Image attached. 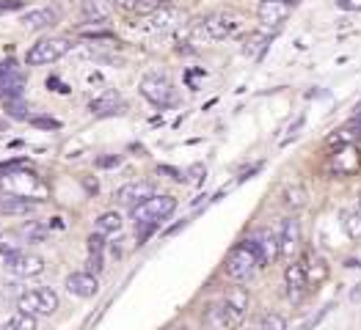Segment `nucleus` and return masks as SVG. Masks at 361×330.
Segmentation results:
<instances>
[{"instance_id": "1", "label": "nucleus", "mask_w": 361, "mask_h": 330, "mask_svg": "<svg viewBox=\"0 0 361 330\" xmlns=\"http://www.w3.org/2000/svg\"><path fill=\"white\" fill-rule=\"evenodd\" d=\"M248 303H251V298H248V292L243 286H235L232 292H226L221 300L212 303L210 308H207V317H204L207 330L238 328L245 319V314H248Z\"/></svg>"}, {"instance_id": "2", "label": "nucleus", "mask_w": 361, "mask_h": 330, "mask_svg": "<svg viewBox=\"0 0 361 330\" xmlns=\"http://www.w3.org/2000/svg\"><path fill=\"white\" fill-rule=\"evenodd\" d=\"M224 270H226V275H229L235 284H245V281H251L259 270H265L262 256H259V250H257V245H254L251 237H245V240L238 242V245L229 250Z\"/></svg>"}, {"instance_id": "3", "label": "nucleus", "mask_w": 361, "mask_h": 330, "mask_svg": "<svg viewBox=\"0 0 361 330\" xmlns=\"http://www.w3.org/2000/svg\"><path fill=\"white\" fill-rule=\"evenodd\" d=\"M0 182H3V190H6V193L30 198V201H36V204H42V201L50 198V184L42 179V177L30 174L28 168L6 171V174H0Z\"/></svg>"}, {"instance_id": "4", "label": "nucleus", "mask_w": 361, "mask_h": 330, "mask_svg": "<svg viewBox=\"0 0 361 330\" xmlns=\"http://www.w3.org/2000/svg\"><path fill=\"white\" fill-rule=\"evenodd\" d=\"M177 210V198L174 196H166V193H154L149 196L147 201H141V204H135V207H130V217H133V223L135 226H163L171 215Z\"/></svg>"}, {"instance_id": "5", "label": "nucleus", "mask_w": 361, "mask_h": 330, "mask_svg": "<svg viewBox=\"0 0 361 330\" xmlns=\"http://www.w3.org/2000/svg\"><path fill=\"white\" fill-rule=\"evenodd\" d=\"M240 30V17L235 11H212L207 14L199 25H196V33L207 42H221V39H229Z\"/></svg>"}, {"instance_id": "6", "label": "nucleus", "mask_w": 361, "mask_h": 330, "mask_svg": "<svg viewBox=\"0 0 361 330\" xmlns=\"http://www.w3.org/2000/svg\"><path fill=\"white\" fill-rule=\"evenodd\" d=\"M69 50H72V39H66V36L39 39L36 44H30V50L25 53V63L28 66H47V63L61 61Z\"/></svg>"}, {"instance_id": "7", "label": "nucleus", "mask_w": 361, "mask_h": 330, "mask_svg": "<svg viewBox=\"0 0 361 330\" xmlns=\"http://www.w3.org/2000/svg\"><path fill=\"white\" fill-rule=\"evenodd\" d=\"M59 295L47 286L42 289H28V292H20L17 295V311H25V314H33V317H50L59 311Z\"/></svg>"}, {"instance_id": "8", "label": "nucleus", "mask_w": 361, "mask_h": 330, "mask_svg": "<svg viewBox=\"0 0 361 330\" xmlns=\"http://www.w3.org/2000/svg\"><path fill=\"white\" fill-rule=\"evenodd\" d=\"M138 89H141V96L149 99L157 108H171L177 102V89L169 80V75H163V72H149Z\"/></svg>"}, {"instance_id": "9", "label": "nucleus", "mask_w": 361, "mask_h": 330, "mask_svg": "<svg viewBox=\"0 0 361 330\" xmlns=\"http://www.w3.org/2000/svg\"><path fill=\"white\" fill-rule=\"evenodd\" d=\"M25 72L17 61H3L0 63V99H23L25 96Z\"/></svg>"}, {"instance_id": "10", "label": "nucleus", "mask_w": 361, "mask_h": 330, "mask_svg": "<svg viewBox=\"0 0 361 330\" xmlns=\"http://www.w3.org/2000/svg\"><path fill=\"white\" fill-rule=\"evenodd\" d=\"M3 265H6V270L11 272V275H17V278H36V275L44 272V259L39 253L25 250V248L3 256Z\"/></svg>"}, {"instance_id": "11", "label": "nucleus", "mask_w": 361, "mask_h": 330, "mask_svg": "<svg viewBox=\"0 0 361 330\" xmlns=\"http://www.w3.org/2000/svg\"><path fill=\"white\" fill-rule=\"evenodd\" d=\"M361 168V149L356 144H348V146H336L329 160V171L336 177H353Z\"/></svg>"}, {"instance_id": "12", "label": "nucleus", "mask_w": 361, "mask_h": 330, "mask_svg": "<svg viewBox=\"0 0 361 330\" xmlns=\"http://www.w3.org/2000/svg\"><path fill=\"white\" fill-rule=\"evenodd\" d=\"M298 248H301V226L295 217H287L279 226V259L293 262V253H298Z\"/></svg>"}, {"instance_id": "13", "label": "nucleus", "mask_w": 361, "mask_h": 330, "mask_svg": "<svg viewBox=\"0 0 361 330\" xmlns=\"http://www.w3.org/2000/svg\"><path fill=\"white\" fill-rule=\"evenodd\" d=\"M182 20H185V14H182L180 8H174V6H160L157 11L147 14L144 30H149V33H169V30L177 28Z\"/></svg>"}, {"instance_id": "14", "label": "nucleus", "mask_w": 361, "mask_h": 330, "mask_svg": "<svg viewBox=\"0 0 361 330\" xmlns=\"http://www.w3.org/2000/svg\"><path fill=\"white\" fill-rule=\"evenodd\" d=\"M63 286H66V292H69V295L89 300V298H94V295L99 292V278L89 270H75V272H69V275H66Z\"/></svg>"}, {"instance_id": "15", "label": "nucleus", "mask_w": 361, "mask_h": 330, "mask_svg": "<svg viewBox=\"0 0 361 330\" xmlns=\"http://www.w3.org/2000/svg\"><path fill=\"white\" fill-rule=\"evenodd\" d=\"M290 8H293V3H287V0H262L257 8V17H259L262 28L273 30L290 17Z\"/></svg>"}, {"instance_id": "16", "label": "nucleus", "mask_w": 361, "mask_h": 330, "mask_svg": "<svg viewBox=\"0 0 361 330\" xmlns=\"http://www.w3.org/2000/svg\"><path fill=\"white\" fill-rule=\"evenodd\" d=\"M284 292L293 303L303 300V295L309 292V284H306V272H303L301 262H290L284 267Z\"/></svg>"}, {"instance_id": "17", "label": "nucleus", "mask_w": 361, "mask_h": 330, "mask_svg": "<svg viewBox=\"0 0 361 330\" xmlns=\"http://www.w3.org/2000/svg\"><path fill=\"white\" fill-rule=\"evenodd\" d=\"M251 240L257 245V250H259L265 267L279 259V229H257V231L251 234Z\"/></svg>"}, {"instance_id": "18", "label": "nucleus", "mask_w": 361, "mask_h": 330, "mask_svg": "<svg viewBox=\"0 0 361 330\" xmlns=\"http://www.w3.org/2000/svg\"><path fill=\"white\" fill-rule=\"evenodd\" d=\"M149 196H154V187L149 182H127L116 190V201L121 207H135V204L147 201Z\"/></svg>"}, {"instance_id": "19", "label": "nucleus", "mask_w": 361, "mask_h": 330, "mask_svg": "<svg viewBox=\"0 0 361 330\" xmlns=\"http://www.w3.org/2000/svg\"><path fill=\"white\" fill-rule=\"evenodd\" d=\"M301 267L303 272H306V284H309V289L314 286H320L326 278H329V265H326V259L323 256H317V253H303L301 256Z\"/></svg>"}, {"instance_id": "20", "label": "nucleus", "mask_w": 361, "mask_h": 330, "mask_svg": "<svg viewBox=\"0 0 361 330\" xmlns=\"http://www.w3.org/2000/svg\"><path fill=\"white\" fill-rule=\"evenodd\" d=\"M89 110L94 113V116H116V113L124 110V99H121V94L108 89V91H102L99 96L91 99Z\"/></svg>"}, {"instance_id": "21", "label": "nucleus", "mask_w": 361, "mask_h": 330, "mask_svg": "<svg viewBox=\"0 0 361 330\" xmlns=\"http://www.w3.org/2000/svg\"><path fill=\"white\" fill-rule=\"evenodd\" d=\"M36 210V201L23 198V196H11V193H3L0 196V215H8V217H23Z\"/></svg>"}, {"instance_id": "22", "label": "nucleus", "mask_w": 361, "mask_h": 330, "mask_svg": "<svg viewBox=\"0 0 361 330\" xmlns=\"http://www.w3.org/2000/svg\"><path fill=\"white\" fill-rule=\"evenodd\" d=\"M361 141V116L348 121L345 127H339L334 135H329V146H348V144H359Z\"/></svg>"}, {"instance_id": "23", "label": "nucleus", "mask_w": 361, "mask_h": 330, "mask_svg": "<svg viewBox=\"0 0 361 330\" xmlns=\"http://www.w3.org/2000/svg\"><path fill=\"white\" fill-rule=\"evenodd\" d=\"M116 8V0H86L83 3V17L89 23H108Z\"/></svg>"}, {"instance_id": "24", "label": "nucleus", "mask_w": 361, "mask_h": 330, "mask_svg": "<svg viewBox=\"0 0 361 330\" xmlns=\"http://www.w3.org/2000/svg\"><path fill=\"white\" fill-rule=\"evenodd\" d=\"M59 20V14L53 8H33L23 17V25L28 30H44V28H53Z\"/></svg>"}, {"instance_id": "25", "label": "nucleus", "mask_w": 361, "mask_h": 330, "mask_svg": "<svg viewBox=\"0 0 361 330\" xmlns=\"http://www.w3.org/2000/svg\"><path fill=\"white\" fill-rule=\"evenodd\" d=\"M116 6L130 11V14H138V17H147L152 11H157L160 6H169V0H116Z\"/></svg>"}, {"instance_id": "26", "label": "nucleus", "mask_w": 361, "mask_h": 330, "mask_svg": "<svg viewBox=\"0 0 361 330\" xmlns=\"http://www.w3.org/2000/svg\"><path fill=\"white\" fill-rule=\"evenodd\" d=\"M306 198H309V193H306V187L303 184H290L287 190H284V207L293 212H298L306 207Z\"/></svg>"}, {"instance_id": "27", "label": "nucleus", "mask_w": 361, "mask_h": 330, "mask_svg": "<svg viewBox=\"0 0 361 330\" xmlns=\"http://www.w3.org/2000/svg\"><path fill=\"white\" fill-rule=\"evenodd\" d=\"M342 229L350 240H361V210H345L342 212Z\"/></svg>"}, {"instance_id": "28", "label": "nucleus", "mask_w": 361, "mask_h": 330, "mask_svg": "<svg viewBox=\"0 0 361 330\" xmlns=\"http://www.w3.org/2000/svg\"><path fill=\"white\" fill-rule=\"evenodd\" d=\"M121 215L119 212H102L99 217H97V231L99 234H119L121 231Z\"/></svg>"}, {"instance_id": "29", "label": "nucleus", "mask_w": 361, "mask_h": 330, "mask_svg": "<svg viewBox=\"0 0 361 330\" xmlns=\"http://www.w3.org/2000/svg\"><path fill=\"white\" fill-rule=\"evenodd\" d=\"M268 44H271V36H268V33H251V36L245 39V56L259 58V56L268 50Z\"/></svg>"}, {"instance_id": "30", "label": "nucleus", "mask_w": 361, "mask_h": 330, "mask_svg": "<svg viewBox=\"0 0 361 330\" xmlns=\"http://www.w3.org/2000/svg\"><path fill=\"white\" fill-rule=\"evenodd\" d=\"M3 330H39V328H36V317H33V314L14 311V314L6 319V328Z\"/></svg>"}, {"instance_id": "31", "label": "nucleus", "mask_w": 361, "mask_h": 330, "mask_svg": "<svg viewBox=\"0 0 361 330\" xmlns=\"http://www.w3.org/2000/svg\"><path fill=\"white\" fill-rule=\"evenodd\" d=\"M25 245V240L20 237V231L14 229V231H3L0 234V253L3 256H8V253H14V250H20Z\"/></svg>"}, {"instance_id": "32", "label": "nucleus", "mask_w": 361, "mask_h": 330, "mask_svg": "<svg viewBox=\"0 0 361 330\" xmlns=\"http://www.w3.org/2000/svg\"><path fill=\"white\" fill-rule=\"evenodd\" d=\"M3 108H6V113L11 116V119H20V121H28L33 113H30V108L23 102V99H8V102H3Z\"/></svg>"}, {"instance_id": "33", "label": "nucleus", "mask_w": 361, "mask_h": 330, "mask_svg": "<svg viewBox=\"0 0 361 330\" xmlns=\"http://www.w3.org/2000/svg\"><path fill=\"white\" fill-rule=\"evenodd\" d=\"M257 330H287V319L281 314H265Z\"/></svg>"}, {"instance_id": "34", "label": "nucleus", "mask_w": 361, "mask_h": 330, "mask_svg": "<svg viewBox=\"0 0 361 330\" xmlns=\"http://www.w3.org/2000/svg\"><path fill=\"white\" fill-rule=\"evenodd\" d=\"M78 33L80 36H86V39H114V30L108 28H99V23H94V25H89V28H78Z\"/></svg>"}, {"instance_id": "35", "label": "nucleus", "mask_w": 361, "mask_h": 330, "mask_svg": "<svg viewBox=\"0 0 361 330\" xmlns=\"http://www.w3.org/2000/svg\"><path fill=\"white\" fill-rule=\"evenodd\" d=\"M89 253H102L105 256V248H108V242H105V234H89Z\"/></svg>"}, {"instance_id": "36", "label": "nucleus", "mask_w": 361, "mask_h": 330, "mask_svg": "<svg viewBox=\"0 0 361 330\" xmlns=\"http://www.w3.org/2000/svg\"><path fill=\"white\" fill-rule=\"evenodd\" d=\"M204 174H207V171H204V165H202V163H196V165H190V168L185 171V177H182V179L190 182V184H199V182L204 179Z\"/></svg>"}, {"instance_id": "37", "label": "nucleus", "mask_w": 361, "mask_h": 330, "mask_svg": "<svg viewBox=\"0 0 361 330\" xmlns=\"http://www.w3.org/2000/svg\"><path fill=\"white\" fill-rule=\"evenodd\" d=\"M28 121L39 129H61V121L50 119V116H30Z\"/></svg>"}, {"instance_id": "38", "label": "nucleus", "mask_w": 361, "mask_h": 330, "mask_svg": "<svg viewBox=\"0 0 361 330\" xmlns=\"http://www.w3.org/2000/svg\"><path fill=\"white\" fill-rule=\"evenodd\" d=\"M105 267V256L102 253H89V262H86V270L94 272V275H99Z\"/></svg>"}, {"instance_id": "39", "label": "nucleus", "mask_w": 361, "mask_h": 330, "mask_svg": "<svg viewBox=\"0 0 361 330\" xmlns=\"http://www.w3.org/2000/svg\"><path fill=\"white\" fill-rule=\"evenodd\" d=\"M121 165L119 154H111V157H97V168H116Z\"/></svg>"}, {"instance_id": "40", "label": "nucleus", "mask_w": 361, "mask_h": 330, "mask_svg": "<svg viewBox=\"0 0 361 330\" xmlns=\"http://www.w3.org/2000/svg\"><path fill=\"white\" fill-rule=\"evenodd\" d=\"M23 6H25V0H0V11H17Z\"/></svg>"}, {"instance_id": "41", "label": "nucleus", "mask_w": 361, "mask_h": 330, "mask_svg": "<svg viewBox=\"0 0 361 330\" xmlns=\"http://www.w3.org/2000/svg\"><path fill=\"white\" fill-rule=\"evenodd\" d=\"M342 11H361V0H336Z\"/></svg>"}, {"instance_id": "42", "label": "nucleus", "mask_w": 361, "mask_h": 330, "mask_svg": "<svg viewBox=\"0 0 361 330\" xmlns=\"http://www.w3.org/2000/svg\"><path fill=\"white\" fill-rule=\"evenodd\" d=\"M47 89H53V91H59V94H66V86H63V83H61L59 77H50V80H47Z\"/></svg>"}, {"instance_id": "43", "label": "nucleus", "mask_w": 361, "mask_h": 330, "mask_svg": "<svg viewBox=\"0 0 361 330\" xmlns=\"http://www.w3.org/2000/svg\"><path fill=\"white\" fill-rule=\"evenodd\" d=\"M86 190H89V193H97V190H99V184H97V179H94V182L86 179Z\"/></svg>"}, {"instance_id": "44", "label": "nucleus", "mask_w": 361, "mask_h": 330, "mask_svg": "<svg viewBox=\"0 0 361 330\" xmlns=\"http://www.w3.org/2000/svg\"><path fill=\"white\" fill-rule=\"evenodd\" d=\"M359 210H361V196H359Z\"/></svg>"}, {"instance_id": "45", "label": "nucleus", "mask_w": 361, "mask_h": 330, "mask_svg": "<svg viewBox=\"0 0 361 330\" xmlns=\"http://www.w3.org/2000/svg\"><path fill=\"white\" fill-rule=\"evenodd\" d=\"M251 330H257V328H251Z\"/></svg>"}]
</instances>
